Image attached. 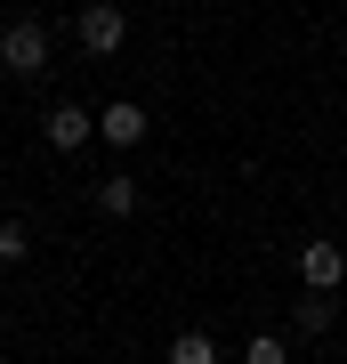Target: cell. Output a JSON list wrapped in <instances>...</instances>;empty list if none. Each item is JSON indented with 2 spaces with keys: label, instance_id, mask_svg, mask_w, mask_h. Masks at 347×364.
I'll return each instance as SVG.
<instances>
[{
  "label": "cell",
  "instance_id": "obj_5",
  "mask_svg": "<svg viewBox=\"0 0 347 364\" xmlns=\"http://www.w3.org/2000/svg\"><path fill=\"white\" fill-rule=\"evenodd\" d=\"M89 130H97V122H89V105H49V146H57V154L89 146Z\"/></svg>",
  "mask_w": 347,
  "mask_h": 364
},
{
  "label": "cell",
  "instance_id": "obj_1",
  "mask_svg": "<svg viewBox=\"0 0 347 364\" xmlns=\"http://www.w3.org/2000/svg\"><path fill=\"white\" fill-rule=\"evenodd\" d=\"M73 33H81V49H89V57H114V49H121V33H129V16L114 9V0H89Z\"/></svg>",
  "mask_w": 347,
  "mask_h": 364
},
{
  "label": "cell",
  "instance_id": "obj_3",
  "mask_svg": "<svg viewBox=\"0 0 347 364\" xmlns=\"http://www.w3.org/2000/svg\"><path fill=\"white\" fill-rule=\"evenodd\" d=\"M299 275H307V291H339L347 284V251L339 243H307L299 251Z\"/></svg>",
  "mask_w": 347,
  "mask_h": 364
},
{
  "label": "cell",
  "instance_id": "obj_10",
  "mask_svg": "<svg viewBox=\"0 0 347 364\" xmlns=\"http://www.w3.org/2000/svg\"><path fill=\"white\" fill-rule=\"evenodd\" d=\"M243 364H291V356H283V340H275V332H258L250 348H243Z\"/></svg>",
  "mask_w": 347,
  "mask_h": 364
},
{
  "label": "cell",
  "instance_id": "obj_7",
  "mask_svg": "<svg viewBox=\"0 0 347 364\" xmlns=\"http://www.w3.org/2000/svg\"><path fill=\"white\" fill-rule=\"evenodd\" d=\"M331 316H339V308H331V291H307V299L291 308V324H299V332H331Z\"/></svg>",
  "mask_w": 347,
  "mask_h": 364
},
{
  "label": "cell",
  "instance_id": "obj_4",
  "mask_svg": "<svg viewBox=\"0 0 347 364\" xmlns=\"http://www.w3.org/2000/svg\"><path fill=\"white\" fill-rule=\"evenodd\" d=\"M97 138H105V146H138V138H145V105H138V97H114V105L97 114Z\"/></svg>",
  "mask_w": 347,
  "mask_h": 364
},
{
  "label": "cell",
  "instance_id": "obj_9",
  "mask_svg": "<svg viewBox=\"0 0 347 364\" xmlns=\"http://www.w3.org/2000/svg\"><path fill=\"white\" fill-rule=\"evenodd\" d=\"M25 251H33L25 219H0V267H25Z\"/></svg>",
  "mask_w": 347,
  "mask_h": 364
},
{
  "label": "cell",
  "instance_id": "obj_6",
  "mask_svg": "<svg viewBox=\"0 0 347 364\" xmlns=\"http://www.w3.org/2000/svg\"><path fill=\"white\" fill-rule=\"evenodd\" d=\"M97 210H105V219H129V210H138V178H121V170H114V178L97 186Z\"/></svg>",
  "mask_w": 347,
  "mask_h": 364
},
{
  "label": "cell",
  "instance_id": "obj_8",
  "mask_svg": "<svg viewBox=\"0 0 347 364\" xmlns=\"http://www.w3.org/2000/svg\"><path fill=\"white\" fill-rule=\"evenodd\" d=\"M170 364H219V340L210 332H178L170 340Z\"/></svg>",
  "mask_w": 347,
  "mask_h": 364
},
{
  "label": "cell",
  "instance_id": "obj_2",
  "mask_svg": "<svg viewBox=\"0 0 347 364\" xmlns=\"http://www.w3.org/2000/svg\"><path fill=\"white\" fill-rule=\"evenodd\" d=\"M0 65L33 81L40 65H49V33H40V25H9V33H0Z\"/></svg>",
  "mask_w": 347,
  "mask_h": 364
}]
</instances>
